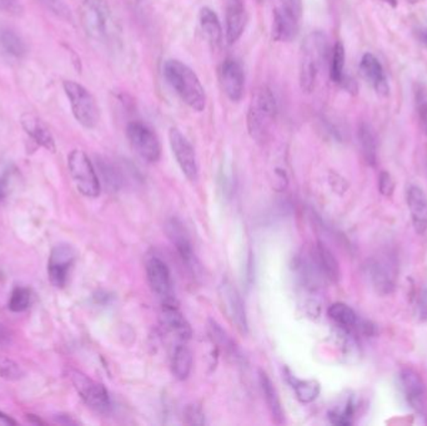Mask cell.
Listing matches in <instances>:
<instances>
[{
	"label": "cell",
	"mask_w": 427,
	"mask_h": 426,
	"mask_svg": "<svg viewBox=\"0 0 427 426\" xmlns=\"http://www.w3.org/2000/svg\"><path fill=\"white\" fill-rule=\"evenodd\" d=\"M162 71L169 85L189 108L195 112L205 109V90L190 66L180 60L170 59L165 61Z\"/></svg>",
	"instance_id": "cell-1"
},
{
	"label": "cell",
	"mask_w": 427,
	"mask_h": 426,
	"mask_svg": "<svg viewBox=\"0 0 427 426\" xmlns=\"http://www.w3.org/2000/svg\"><path fill=\"white\" fill-rule=\"evenodd\" d=\"M277 102L270 88H258L255 90L248 110V130L258 143H266L271 136L277 119Z\"/></svg>",
	"instance_id": "cell-2"
},
{
	"label": "cell",
	"mask_w": 427,
	"mask_h": 426,
	"mask_svg": "<svg viewBox=\"0 0 427 426\" xmlns=\"http://www.w3.org/2000/svg\"><path fill=\"white\" fill-rule=\"evenodd\" d=\"M327 57V39L324 32H313L303 39L299 60V83L303 93L314 92L320 71Z\"/></svg>",
	"instance_id": "cell-3"
},
{
	"label": "cell",
	"mask_w": 427,
	"mask_h": 426,
	"mask_svg": "<svg viewBox=\"0 0 427 426\" xmlns=\"http://www.w3.org/2000/svg\"><path fill=\"white\" fill-rule=\"evenodd\" d=\"M81 23L88 35L94 40L108 42L113 37V16L105 0H84Z\"/></svg>",
	"instance_id": "cell-4"
},
{
	"label": "cell",
	"mask_w": 427,
	"mask_h": 426,
	"mask_svg": "<svg viewBox=\"0 0 427 426\" xmlns=\"http://www.w3.org/2000/svg\"><path fill=\"white\" fill-rule=\"evenodd\" d=\"M63 87L76 122L87 129L95 128L100 119V110L92 93L76 81H64Z\"/></svg>",
	"instance_id": "cell-5"
},
{
	"label": "cell",
	"mask_w": 427,
	"mask_h": 426,
	"mask_svg": "<svg viewBox=\"0 0 427 426\" xmlns=\"http://www.w3.org/2000/svg\"><path fill=\"white\" fill-rule=\"evenodd\" d=\"M68 167L76 189L87 198L100 194V180L92 160L83 150H73L68 157Z\"/></svg>",
	"instance_id": "cell-6"
},
{
	"label": "cell",
	"mask_w": 427,
	"mask_h": 426,
	"mask_svg": "<svg viewBox=\"0 0 427 426\" xmlns=\"http://www.w3.org/2000/svg\"><path fill=\"white\" fill-rule=\"evenodd\" d=\"M126 136L131 148L146 162H157L162 157V144L157 135L144 123L138 120L129 123Z\"/></svg>",
	"instance_id": "cell-7"
},
{
	"label": "cell",
	"mask_w": 427,
	"mask_h": 426,
	"mask_svg": "<svg viewBox=\"0 0 427 426\" xmlns=\"http://www.w3.org/2000/svg\"><path fill=\"white\" fill-rule=\"evenodd\" d=\"M71 379L76 393L92 410L105 413L110 409V396L103 384L97 383L78 370H71Z\"/></svg>",
	"instance_id": "cell-8"
},
{
	"label": "cell",
	"mask_w": 427,
	"mask_h": 426,
	"mask_svg": "<svg viewBox=\"0 0 427 426\" xmlns=\"http://www.w3.org/2000/svg\"><path fill=\"white\" fill-rule=\"evenodd\" d=\"M169 143L172 146L174 157L176 159L179 167L186 178L194 182L198 179L199 169L194 148L186 136L176 128H172L169 131Z\"/></svg>",
	"instance_id": "cell-9"
},
{
	"label": "cell",
	"mask_w": 427,
	"mask_h": 426,
	"mask_svg": "<svg viewBox=\"0 0 427 426\" xmlns=\"http://www.w3.org/2000/svg\"><path fill=\"white\" fill-rule=\"evenodd\" d=\"M167 234L186 269L189 270L193 276H198L200 271V263L195 255L193 244L190 242L189 235L185 232L183 224L176 219H172L167 225Z\"/></svg>",
	"instance_id": "cell-10"
},
{
	"label": "cell",
	"mask_w": 427,
	"mask_h": 426,
	"mask_svg": "<svg viewBox=\"0 0 427 426\" xmlns=\"http://www.w3.org/2000/svg\"><path fill=\"white\" fill-rule=\"evenodd\" d=\"M400 385L407 404L420 415H425L427 404V390L419 372L405 367L400 372Z\"/></svg>",
	"instance_id": "cell-11"
},
{
	"label": "cell",
	"mask_w": 427,
	"mask_h": 426,
	"mask_svg": "<svg viewBox=\"0 0 427 426\" xmlns=\"http://www.w3.org/2000/svg\"><path fill=\"white\" fill-rule=\"evenodd\" d=\"M76 256V250L68 244H59L52 250L48 261V276L55 288H63L66 284Z\"/></svg>",
	"instance_id": "cell-12"
},
{
	"label": "cell",
	"mask_w": 427,
	"mask_h": 426,
	"mask_svg": "<svg viewBox=\"0 0 427 426\" xmlns=\"http://www.w3.org/2000/svg\"><path fill=\"white\" fill-rule=\"evenodd\" d=\"M220 299H222V305L227 312V318L231 320V323L236 326V329L248 334L249 331V324L246 318V310L243 305V299L239 294L238 289L235 288L233 283L230 280L222 281L220 289Z\"/></svg>",
	"instance_id": "cell-13"
},
{
	"label": "cell",
	"mask_w": 427,
	"mask_h": 426,
	"mask_svg": "<svg viewBox=\"0 0 427 426\" xmlns=\"http://www.w3.org/2000/svg\"><path fill=\"white\" fill-rule=\"evenodd\" d=\"M219 74L225 95L234 103L240 102L245 90V73L243 65L234 58H227L222 61Z\"/></svg>",
	"instance_id": "cell-14"
},
{
	"label": "cell",
	"mask_w": 427,
	"mask_h": 426,
	"mask_svg": "<svg viewBox=\"0 0 427 426\" xmlns=\"http://www.w3.org/2000/svg\"><path fill=\"white\" fill-rule=\"evenodd\" d=\"M146 276L149 285L164 302H173V281L167 264L159 258H152L146 263Z\"/></svg>",
	"instance_id": "cell-15"
},
{
	"label": "cell",
	"mask_w": 427,
	"mask_h": 426,
	"mask_svg": "<svg viewBox=\"0 0 427 426\" xmlns=\"http://www.w3.org/2000/svg\"><path fill=\"white\" fill-rule=\"evenodd\" d=\"M160 323L164 329L181 341L191 339L193 336L190 324L173 302H164L160 313Z\"/></svg>",
	"instance_id": "cell-16"
},
{
	"label": "cell",
	"mask_w": 427,
	"mask_h": 426,
	"mask_svg": "<svg viewBox=\"0 0 427 426\" xmlns=\"http://www.w3.org/2000/svg\"><path fill=\"white\" fill-rule=\"evenodd\" d=\"M246 27V9L243 0H227L225 4V38L234 44L241 38Z\"/></svg>",
	"instance_id": "cell-17"
},
{
	"label": "cell",
	"mask_w": 427,
	"mask_h": 426,
	"mask_svg": "<svg viewBox=\"0 0 427 426\" xmlns=\"http://www.w3.org/2000/svg\"><path fill=\"white\" fill-rule=\"evenodd\" d=\"M299 19L300 16L294 14L284 6H279L274 11L272 18V38L280 43H290L298 37Z\"/></svg>",
	"instance_id": "cell-18"
},
{
	"label": "cell",
	"mask_w": 427,
	"mask_h": 426,
	"mask_svg": "<svg viewBox=\"0 0 427 426\" xmlns=\"http://www.w3.org/2000/svg\"><path fill=\"white\" fill-rule=\"evenodd\" d=\"M365 274L380 294H390L395 289V274L391 266L383 260H368L365 265Z\"/></svg>",
	"instance_id": "cell-19"
},
{
	"label": "cell",
	"mask_w": 427,
	"mask_h": 426,
	"mask_svg": "<svg viewBox=\"0 0 427 426\" xmlns=\"http://www.w3.org/2000/svg\"><path fill=\"white\" fill-rule=\"evenodd\" d=\"M316 270L324 280L337 283L340 280V265L337 263L334 254L323 243H318L308 254Z\"/></svg>",
	"instance_id": "cell-20"
},
{
	"label": "cell",
	"mask_w": 427,
	"mask_h": 426,
	"mask_svg": "<svg viewBox=\"0 0 427 426\" xmlns=\"http://www.w3.org/2000/svg\"><path fill=\"white\" fill-rule=\"evenodd\" d=\"M406 201L411 214L412 225L419 235L427 230V195L417 185H410L406 193Z\"/></svg>",
	"instance_id": "cell-21"
},
{
	"label": "cell",
	"mask_w": 427,
	"mask_h": 426,
	"mask_svg": "<svg viewBox=\"0 0 427 426\" xmlns=\"http://www.w3.org/2000/svg\"><path fill=\"white\" fill-rule=\"evenodd\" d=\"M360 73H361L363 79L375 88L376 92L380 93V94H385V95L387 94L389 85H387V81H386L384 68L375 55L371 54V53H366V54L363 55L361 61H360Z\"/></svg>",
	"instance_id": "cell-22"
},
{
	"label": "cell",
	"mask_w": 427,
	"mask_h": 426,
	"mask_svg": "<svg viewBox=\"0 0 427 426\" xmlns=\"http://www.w3.org/2000/svg\"><path fill=\"white\" fill-rule=\"evenodd\" d=\"M22 125L32 141L49 151H55V141L48 126L32 113H25L22 117Z\"/></svg>",
	"instance_id": "cell-23"
},
{
	"label": "cell",
	"mask_w": 427,
	"mask_h": 426,
	"mask_svg": "<svg viewBox=\"0 0 427 426\" xmlns=\"http://www.w3.org/2000/svg\"><path fill=\"white\" fill-rule=\"evenodd\" d=\"M259 381L272 420L277 425H282V424L285 422V413H284V409H282V400H280V396L277 394L275 385L271 381L269 375L265 372H263V370H260L259 372Z\"/></svg>",
	"instance_id": "cell-24"
},
{
	"label": "cell",
	"mask_w": 427,
	"mask_h": 426,
	"mask_svg": "<svg viewBox=\"0 0 427 426\" xmlns=\"http://www.w3.org/2000/svg\"><path fill=\"white\" fill-rule=\"evenodd\" d=\"M208 335H209V339L212 341V344L217 346L219 350L225 353L229 357H231L234 360L241 359L238 345L231 339V336L227 334V330L222 329L220 324L212 319L208 321Z\"/></svg>",
	"instance_id": "cell-25"
},
{
	"label": "cell",
	"mask_w": 427,
	"mask_h": 426,
	"mask_svg": "<svg viewBox=\"0 0 427 426\" xmlns=\"http://www.w3.org/2000/svg\"><path fill=\"white\" fill-rule=\"evenodd\" d=\"M199 24H200L201 32L209 40V43L214 48L220 47L224 32H222V23L219 20L217 13L210 9L209 6L201 8L200 13H199Z\"/></svg>",
	"instance_id": "cell-26"
},
{
	"label": "cell",
	"mask_w": 427,
	"mask_h": 426,
	"mask_svg": "<svg viewBox=\"0 0 427 426\" xmlns=\"http://www.w3.org/2000/svg\"><path fill=\"white\" fill-rule=\"evenodd\" d=\"M327 315L345 333H351L354 330L360 328V321L357 318V314L354 312V309L350 308L349 305L344 304V302L332 304L327 310Z\"/></svg>",
	"instance_id": "cell-27"
},
{
	"label": "cell",
	"mask_w": 427,
	"mask_h": 426,
	"mask_svg": "<svg viewBox=\"0 0 427 426\" xmlns=\"http://www.w3.org/2000/svg\"><path fill=\"white\" fill-rule=\"evenodd\" d=\"M0 52L11 59H23L27 54V45L11 29H0Z\"/></svg>",
	"instance_id": "cell-28"
},
{
	"label": "cell",
	"mask_w": 427,
	"mask_h": 426,
	"mask_svg": "<svg viewBox=\"0 0 427 426\" xmlns=\"http://www.w3.org/2000/svg\"><path fill=\"white\" fill-rule=\"evenodd\" d=\"M287 378L289 383L291 384L292 389L296 395V399L300 403L310 404L318 399L320 391H321V386L318 380H314V379L300 380V379L295 378L290 372H287Z\"/></svg>",
	"instance_id": "cell-29"
},
{
	"label": "cell",
	"mask_w": 427,
	"mask_h": 426,
	"mask_svg": "<svg viewBox=\"0 0 427 426\" xmlns=\"http://www.w3.org/2000/svg\"><path fill=\"white\" fill-rule=\"evenodd\" d=\"M193 369V354L186 346L180 344L174 350L172 359V372L178 380H186L189 378Z\"/></svg>",
	"instance_id": "cell-30"
},
{
	"label": "cell",
	"mask_w": 427,
	"mask_h": 426,
	"mask_svg": "<svg viewBox=\"0 0 427 426\" xmlns=\"http://www.w3.org/2000/svg\"><path fill=\"white\" fill-rule=\"evenodd\" d=\"M357 138H359V143L361 146L365 160L373 167L378 159V144H376V138H375L371 126L366 123L360 125L357 130Z\"/></svg>",
	"instance_id": "cell-31"
},
{
	"label": "cell",
	"mask_w": 427,
	"mask_h": 426,
	"mask_svg": "<svg viewBox=\"0 0 427 426\" xmlns=\"http://www.w3.org/2000/svg\"><path fill=\"white\" fill-rule=\"evenodd\" d=\"M344 69H345V48L341 42H336L332 49L330 61V78L335 84L345 85L347 76Z\"/></svg>",
	"instance_id": "cell-32"
},
{
	"label": "cell",
	"mask_w": 427,
	"mask_h": 426,
	"mask_svg": "<svg viewBox=\"0 0 427 426\" xmlns=\"http://www.w3.org/2000/svg\"><path fill=\"white\" fill-rule=\"evenodd\" d=\"M97 167L108 189L115 191L121 188L123 177L118 167L108 160H97Z\"/></svg>",
	"instance_id": "cell-33"
},
{
	"label": "cell",
	"mask_w": 427,
	"mask_h": 426,
	"mask_svg": "<svg viewBox=\"0 0 427 426\" xmlns=\"http://www.w3.org/2000/svg\"><path fill=\"white\" fill-rule=\"evenodd\" d=\"M32 302V292L27 288L18 286L11 294L8 308L14 313H22L25 312Z\"/></svg>",
	"instance_id": "cell-34"
},
{
	"label": "cell",
	"mask_w": 427,
	"mask_h": 426,
	"mask_svg": "<svg viewBox=\"0 0 427 426\" xmlns=\"http://www.w3.org/2000/svg\"><path fill=\"white\" fill-rule=\"evenodd\" d=\"M355 415V403L354 400H347L344 408H339L329 413V419L334 425L349 426L354 422Z\"/></svg>",
	"instance_id": "cell-35"
},
{
	"label": "cell",
	"mask_w": 427,
	"mask_h": 426,
	"mask_svg": "<svg viewBox=\"0 0 427 426\" xmlns=\"http://www.w3.org/2000/svg\"><path fill=\"white\" fill-rule=\"evenodd\" d=\"M0 377L9 381H19L25 377V372L11 357L0 356Z\"/></svg>",
	"instance_id": "cell-36"
},
{
	"label": "cell",
	"mask_w": 427,
	"mask_h": 426,
	"mask_svg": "<svg viewBox=\"0 0 427 426\" xmlns=\"http://www.w3.org/2000/svg\"><path fill=\"white\" fill-rule=\"evenodd\" d=\"M415 104L420 125L427 135V89L423 85H419L415 90Z\"/></svg>",
	"instance_id": "cell-37"
},
{
	"label": "cell",
	"mask_w": 427,
	"mask_h": 426,
	"mask_svg": "<svg viewBox=\"0 0 427 426\" xmlns=\"http://www.w3.org/2000/svg\"><path fill=\"white\" fill-rule=\"evenodd\" d=\"M37 1H39L44 8H47L50 13L59 16L60 19L71 22V8L65 4L64 0H37Z\"/></svg>",
	"instance_id": "cell-38"
},
{
	"label": "cell",
	"mask_w": 427,
	"mask_h": 426,
	"mask_svg": "<svg viewBox=\"0 0 427 426\" xmlns=\"http://www.w3.org/2000/svg\"><path fill=\"white\" fill-rule=\"evenodd\" d=\"M184 422L188 425H204L205 415L199 406L188 405L184 410Z\"/></svg>",
	"instance_id": "cell-39"
},
{
	"label": "cell",
	"mask_w": 427,
	"mask_h": 426,
	"mask_svg": "<svg viewBox=\"0 0 427 426\" xmlns=\"http://www.w3.org/2000/svg\"><path fill=\"white\" fill-rule=\"evenodd\" d=\"M380 193L384 196H391L395 190V182L387 172H381L379 177Z\"/></svg>",
	"instance_id": "cell-40"
},
{
	"label": "cell",
	"mask_w": 427,
	"mask_h": 426,
	"mask_svg": "<svg viewBox=\"0 0 427 426\" xmlns=\"http://www.w3.org/2000/svg\"><path fill=\"white\" fill-rule=\"evenodd\" d=\"M231 177H233L231 174L227 173L224 170L219 175V188L222 189V195L227 196V198L231 196V193H233L234 190L233 179H231Z\"/></svg>",
	"instance_id": "cell-41"
},
{
	"label": "cell",
	"mask_w": 427,
	"mask_h": 426,
	"mask_svg": "<svg viewBox=\"0 0 427 426\" xmlns=\"http://www.w3.org/2000/svg\"><path fill=\"white\" fill-rule=\"evenodd\" d=\"M416 313L421 321H427V288H423L417 297Z\"/></svg>",
	"instance_id": "cell-42"
},
{
	"label": "cell",
	"mask_w": 427,
	"mask_h": 426,
	"mask_svg": "<svg viewBox=\"0 0 427 426\" xmlns=\"http://www.w3.org/2000/svg\"><path fill=\"white\" fill-rule=\"evenodd\" d=\"M0 11L13 16H19L23 9L19 0H0Z\"/></svg>",
	"instance_id": "cell-43"
},
{
	"label": "cell",
	"mask_w": 427,
	"mask_h": 426,
	"mask_svg": "<svg viewBox=\"0 0 427 426\" xmlns=\"http://www.w3.org/2000/svg\"><path fill=\"white\" fill-rule=\"evenodd\" d=\"M282 1L284 8H287L298 16H301V11H303L301 0H282Z\"/></svg>",
	"instance_id": "cell-44"
},
{
	"label": "cell",
	"mask_w": 427,
	"mask_h": 426,
	"mask_svg": "<svg viewBox=\"0 0 427 426\" xmlns=\"http://www.w3.org/2000/svg\"><path fill=\"white\" fill-rule=\"evenodd\" d=\"M11 334L3 324H0V346L8 345L11 343Z\"/></svg>",
	"instance_id": "cell-45"
},
{
	"label": "cell",
	"mask_w": 427,
	"mask_h": 426,
	"mask_svg": "<svg viewBox=\"0 0 427 426\" xmlns=\"http://www.w3.org/2000/svg\"><path fill=\"white\" fill-rule=\"evenodd\" d=\"M0 421H3L6 425H16V421L11 419V416L4 414L1 410H0Z\"/></svg>",
	"instance_id": "cell-46"
},
{
	"label": "cell",
	"mask_w": 427,
	"mask_h": 426,
	"mask_svg": "<svg viewBox=\"0 0 427 426\" xmlns=\"http://www.w3.org/2000/svg\"><path fill=\"white\" fill-rule=\"evenodd\" d=\"M6 183L4 179L0 178V201L6 198Z\"/></svg>",
	"instance_id": "cell-47"
},
{
	"label": "cell",
	"mask_w": 427,
	"mask_h": 426,
	"mask_svg": "<svg viewBox=\"0 0 427 426\" xmlns=\"http://www.w3.org/2000/svg\"><path fill=\"white\" fill-rule=\"evenodd\" d=\"M420 40H421V43L427 45V30L426 32H420Z\"/></svg>",
	"instance_id": "cell-48"
},
{
	"label": "cell",
	"mask_w": 427,
	"mask_h": 426,
	"mask_svg": "<svg viewBox=\"0 0 427 426\" xmlns=\"http://www.w3.org/2000/svg\"><path fill=\"white\" fill-rule=\"evenodd\" d=\"M385 1H386V3H391L392 6H395L396 4V0H385Z\"/></svg>",
	"instance_id": "cell-49"
}]
</instances>
